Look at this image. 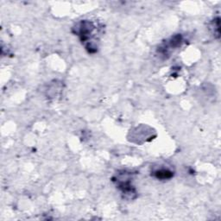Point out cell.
I'll return each instance as SVG.
<instances>
[{
    "label": "cell",
    "instance_id": "obj_1",
    "mask_svg": "<svg viewBox=\"0 0 221 221\" xmlns=\"http://www.w3.org/2000/svg\"><path fill=\"white\" fill-rule=\"evenodd\" d=\"M156 177L160 178V179H166V178H169L172 176V173L169 171V170H166V169H161V170H158L156 172Z\"/></svg>",
    "mask_w": 221,
    "mask_h": 221
}]
</instances>
